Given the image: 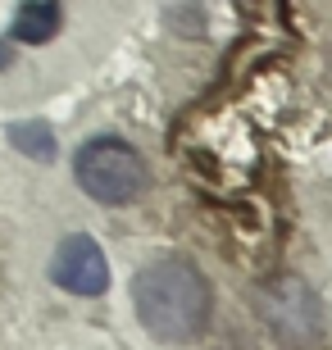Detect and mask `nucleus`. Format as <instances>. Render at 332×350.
<instances>
[{
    "label": "nucleus",
    "instance_id": "f257e3e1",
    "mask_svg": "<svg viewBox=\"0 0 332 350\" xmlns=\"http://www.w3.org/2000/svg\"><path fill=\"white\" fill-rule=\"evenodd\" d=\"M132 305H137V319L151 337L192 341L209 323V282L201 278L196 264L168 255V260H155L137 273Z\"/></svg>",
    "mask_w": 332,
    "mask_h": 350
},
{
    "label": "nucleus",
    "instance_id": "20e7f679",
    "mask_svg": "<svg viewBox=\"0 0 332 350\" xmlns=\"http://www.w3.org/2000/svg\"><path fill=\"white\" fill-rule=\"evenodd\" d=\"M264 323L278 332L282 341H314L323 332L319 319V300L305 282L296 278H282L264 291Z\"/></svg>",
    "mask_w": 332,
    "mask_h": 350
},
{
    "label": "nucleus",
    "instance_id": "0eeeda50",
    "mask_svg": "<svg viewBox=\"0 0 332 350\" xmlns=\"http://www.w3.org/2000/svg\"><path fill=\"white\" fill-rule=\"evenodd\" d=\"M5 64H10V51H5V46H0V68H5Z\"/></svg>",
    "mask_w": 332,
    "mask_h": 350
},
{
    "label": "nucleus",
    "instance_id": "423d86ee",
    "mask_svg": "<svg viewBox=\"0 0 332 350\" xmlns=\"http://www.w3.org/2000/svg\"><path fill=\"white\" fill-rule=\"evenodd\" d=\"M10 142H14V150H23L32 159H55V132L46 123H14Z\"/></svg>",
    "mask_w": 332,
    "mask_h": 350
},
{
    "label": "nucleus",
    "instance_id": "7ed1b4c3",
    "mask_svg": "<svg viewBox=\"0 0 332 350\" xmlns=\"http://www.w3.org/2000/svg\"><path fill=\"white\" fill-rule=\"evenodd\" d=\"M51 278H55V286H64L68 296H101L105 286H110V260L96 246V237L73 232L55 246Z\"/></svg>",
    "mask_w": 332,
    "mask_h": 350
},
{
    "label": "nucleus",
    "instance_id": "f03ea898",
    "mask_svg": "<svg viewBox=\"0 0 332 350\" xmlns=\"http://www.w3.org/2000/svg\"><path fill=\"white\" fill-rule=\"evenodd\" d=\"M77 187L101 205H128L146 191V164L123 137H91L73 159Z\"/></svg>",
    "mask_w": 332,
    "mask_h": 350
},
{
    "label": "nucleus",
    "instance_id": "39448f33",
    "mask_svg": "<svg viewBox=\"0 0 332 350\" xmlns=\"http://www.w3.org/2000/svg\"><path fill=\"white\" fill-rule=\"evenodd\" d=\"M60 32V5L55 0H23L14 14V37L27 46H41Z\"/></svg>",
    "mask_w": 332,
    "mask_h": 350
}]
</instances>
